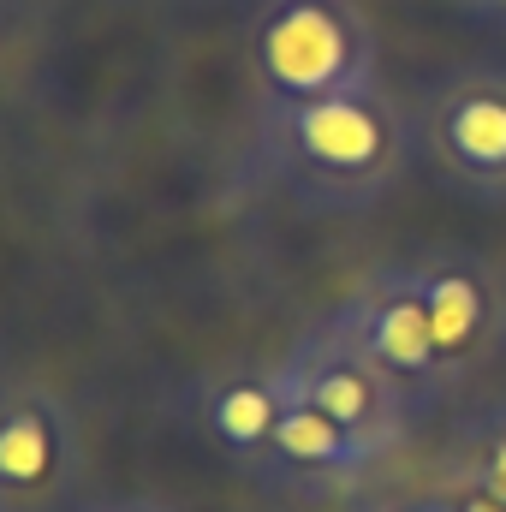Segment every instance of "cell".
Listing matches in <instances>:
<instances>
[{"label": "cell", "instance_id": "1", "mask_svg": "<svg viewBox=\"0 0 506 512\" xmlns=\"http://www.w3.org/2000/svg\"><path fill=\"white\" fill-rule=\"evenodd\" d=\"M256 167L310 215H358L411 167V120L387 84L256 108Z\"/></svg>", "mask_w": 506, "mask_h": 512}, {"label": "cell", "instance_id": "2", "mask_svg": "<svg viewBox=\"0 0 506 512\" xmlns=\"http://www.w3.org/2000/svg\"><path fill=\"white\" fill-rule=\"evenodd\" d=\"M256 108L322 102L376 84V24L358 0H256L245 30Z\"/></svg>", "mask_w": 506, "mask_h": 512}, {"label": "cell", "instance_id": "3", "mask_svg": "<svg viewBox=\"0 0 506 512\" xmlns=\"http://www.w3.org/2000/svg\"><path fill=\"white\" fill-rule=\"evenodd\" d=\"M328 322L411 399V411H435L453 393L447 370H441V346H435L429 310H423V292L411 280V262H381V268H370L328 310Z\"/></svg>", "mask_w": 506, "mask_h": 512}, {"label": "cell", "instance_id": "4", "mask_svg": "<svg viewBox=\"0 0 506 512\" xmlns=\"http://www.w3.org/2000/svg\"><path fill=\"white\" fill-rule=\"evenodd\" d=\"M423 161L471 203L506 209V72L465 66L423 96L417 114Z\"/></svg>", "mask_w": 506, "mask_h": 512}, {"label": "cell", "instance_id": "5", "mask_svg": "<svg viewBox=\"0 0 506 512\" xmlns=\"http://www.w3.org/2000/svg\"><path fill=\"white\" fill-rule=\"evenodd\" d=\"M280 376H286V387H292L298 399H310L322 417H334L346 435H358L376 459H387L393 447H405L411 417H417L411 399L387 382L328 316L310 322V328L292 340V352L280 358Z\"/></svg>", "mask_w": 506, "mask_h": 512}, {"label": "cell", "instance_id": "6", "mask_svg": "<svg viewBox=\"0 0 506 512\" xmlns=\"http://www.w3.org/2000/svg\"><path fill=\"white\" fill-rule=\"evenodd\" d=\"M447 382H471L506 352V268L471 245H429L411 256Z\"/></svg>", "mask_w": 506, "mask_h": 512}, {"label": "cell", "instance_id": "7", "mask_svg": "<svg viewBox=\"0 0 506 512\" xmlns=\"http://www.w3.org/2000/svg\"><path fill=\"white\" fill-rule=\"evenodd\" d=\"M84 453L72 411L42 382H0V507L48 512L78 489Z\"/></svg>", "mask_w": 506, "mask_h": 512}, {"label": "cell", "instance_id": "8", "mask_svg": "<svg viewBox=\"0 0 506 512\" xmlns=\"http://www.w3.org/2000/svg\"><path fill=\"white\" fill-rule=\"evenodd\" d=\"M370 465H376V453L358 435H346L334 417H322L310 399H298L286 387V411L274 423V441H268V459H262L256 477H268L292 495H340V489L364 483Z\"/></svg>", "mask_w": 506, "mask_h": 512}, {"label": "cell", "instance_id": "9", "mask_svg": "<svg viewBox=\"0 0 506 512\" xmlns=\"http://www.w3.org/2000/svg\"><path fill=\"white\" fill-rule=\"evenodd\" d=\"M286 411V382L280 364H227L197 387V417L203 435L245 471H262L274 423Z\"/></svg>", "mask_w": 506, "mask_h": 512}, {"label": "cell", "instance_id": "10", "mask_svg": "<svg viewBox=\"0 0 506 512\" xmlns=\"http://www.w3.org/2000/svg\"><path fill=\"white\" fill-rule=\"evenodd\" d=\"M453 483H471L483 495L506 501V399L477 405L453 435Z\"/></svg>", "mask_w": 506, "mask_h": 512}, {"label": "cell", "instance_id": "11", "mask_svg": "<svg viewBox=\"0 0 506 512\" xmlns=\"http://www.w3.org/2000/svg\"><path fill=\"white\" fill-rule=\"evenodd\" d=\"M423 512H506V501L483 495V489H471V483H447L441 495L423 501Z\"/></svg>", "mask_w": 506, "mask_h": 512}, {"label": "cell", "instance_id": "12", "mask_svg": "<svg viewBox=\"0 0 506 512\" xmlns=\"http://www.w3.org/2000/svg\"><path fill=\"white\" fill-rule=\"evenodd\" d=\"M459 6H465L477 24H489V30H501L506 36V0H459Z\"/></svg>", "mask_w": 506, "mask_h": 512}, {"label": "cell", "instance_id": "13", "mask_svg": "<svg viewBox=\"0 0 506 512\" xmlns=\"http://www.w3.org/2000/svg\"><path fill=\"white\" fill-rule=\"evenodd\" d=\"M90 512H173V507H161V501H143V495H131V501H102V507H90Z\"/></svg>", "mask_w": 506, "mask_h": 512}, {"label": "cell", "instance_id": "14", "mask_svg": "<svg viewBox=\"0 0 506 512\" xmlns=\"http://www.w3.org/2000/svg\"><path fill=\"white\" fill-rule=\"evenodd\" d=\"M405 512H411V507H405Z\"/></svg>", "mask_w": 506, "mask_h": 512}, {"label": "cell", "instance_id": "15", "mask_svg": "<svg viewBox=\"0 0 506 512\" xmlns=\"http://www.w3.org/2000/svg\"><path fill=\"white\" fill-rule=\"evenodd\" d=\"M0 512H6V507H0Z\"/></svg>", "mask_w": 506, "mask_h": 512}]
</instances>
